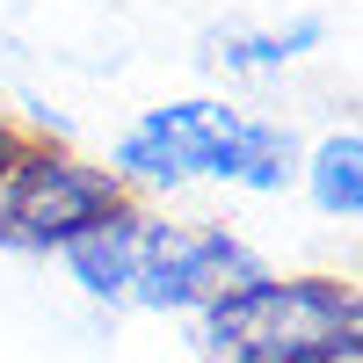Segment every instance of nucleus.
<instances>
[{"label": "nucleus", "instance_id": "obj_1", "mask_svg": "<svg viewBox=\"0 0 363 363\" xmlns=\"http://www.w3.org/2000/svg\"><path fill=\"white\" fill-rule=\"evenodd\" d=\"M116 182H153V189H174V182H240V189L277 196L298 182V138L284 124H262V116H240L225 102H167L145 109L138 124L116 138Z\"/></svg>", "mask_w": 363, "mask_h": 363}, {"label": "nucleus", "instance_id": "obj_2", "mask_svg": "<svg viewBox=\"0 0 363 363\" xmlns=\"http://www.w3.org/2000/svg\"><path fill=\"white\" fill-rule=\"evenodd\" d=\"M203 342L218 363H335L363 342V306L327 277H255L203 306Z\"/></svg>", "mask_w": 363, "mask_h": 363}, {"label": "nucleus", "instance_id": "obj_3", "mask_svg": "<svg viewBox=\"0 0 363 363\" xmlns=\"http://www.w3.org/2000/svg\"><path fill=\"white\" fill-rule=\"evenodd\" d=\"M116 203H124V182L109 167H80L66 153H37V145H22L0 174V211H8L15 247H66L87 225H102Z\"/></svg>", "mask_w": 363, "mask_h": 363}, {"label": "nucleus", "instance_id": "obj_4", "mask_svg": "<svg viewBox=\"0 0 363 363\" xmlns=\"http://www.w3.org/2000/svg\"><path fill=\"white\" fill-rule=\"evenodd\" d=\"M262 262L240 247L233 233L218 225H160V218H138V262H131V306H153V313H182V306H211L240 284H255Z\"/></svg>", "mask_w": 363, "mask_h": 363}, {"label": "nucleus", "instance_id": "obj_5", "mask_svg": "<svg viewBox=\"0 0 363 363\" xmlns=\"http://www.w3.org/2000/svg\"><path fill=\"white\" fill-rule=\"evenodd\" d=\"M66 262H73L80 291H95V298H124V291H131V262H138V211L116 203L102 225H87L80 240H66Z\"/></svg>", "mask_w": 363, "mask_h": 363}, {"label": "nucleus", "instance_id": "obj_6", "mask_svg": "<svg viewBox=\"0 0 363 363\" xmlns=\"http://www.w3.org/2000/svg\"><path fill=\"white\" fill-rule=\"evenodd\" d=\"M298 174H306V189H313V203L327 211V218H356V211H363V138L356 131L320 138V153Z\"/></svg>", "mask_w": 363, "mask_h": 363}, {"label": "nucleus", "instance_id": "obj_7", "mask_svg": "<svg viewBox=\"0 0 363 363\" xmlns=\"http://www.w3.org/2000/svg\"><path fill=\"white\" fill-rule=\"evenodd\" d=\"M320 37V22H298L291 29V37H218V51H211V58H218V66H284V58H298V51H306Z\"/></svg>", "mask_w": 363, "mask_h": 363}, {"label": "nucleus", "instance_id": "obj_8", "mask_svg": "<svg viewBox=\"0 0 363 363\" xmlns=\"http://www.w3.org/2000/svg\"><path fill=\"white\" fill-rule=\"evenodd\" d=\"M0 247H15V240H8V211H0Z\"/></svg>", "mask_w": 363, "mask_h": 363}, {"label": "nucleus", "instance_id": "obj_9", "mask_svg": "<svg viewBox=\"0 0 363 363\" xmlns=\"http://www.w3.org/2000/svg\"><path fill=\"white\" fill-rule=\"evenodd\" d=\"M335 363H356V349H349V356H335Z\"/></svg>", "mask_w": 363, "mask_h": 363}]
</instances>
